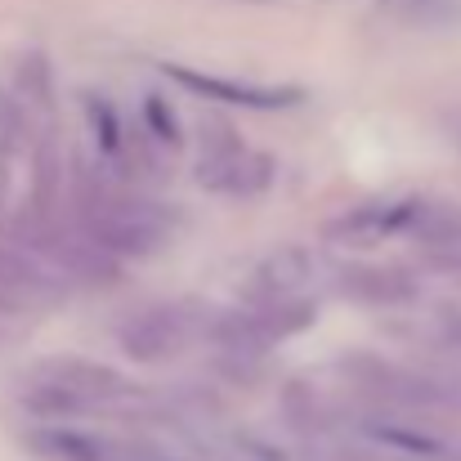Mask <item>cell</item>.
<instances>
[{
  "label": "cell",
  "mask_w": 461,
  "mask_h": 461,
  "mask_svg": "<svg viewBox=\"0 0 461 461\" xmlns=\"http://www.w3.org/2000/svg\"><path fill=\"white\" fill-rule=\"evenodd\" d=\"M14 247L27 251L54 283L68 278V283L108 287V283H117V274H122V260H117V256H108L104 247H95L77 224L63 229V224H54L50 215H36L32 224H23V229L14 233Z\"/></svg>",
  "instance_id": "obj_3"
},
{
  "label": "cell",
  "mask_w": 461,
  "mask_h": 461,
  "mask_svg": "<svg viewBox=\"0 0 461 461\" xmlns=\"http://www.w3.org/2000/svg\"><path fill=\"white\" fill-rule=\"evenodd\" d=\"M18 99L27 108H50V63L41 54L18 63Z\"/></svg>",
  "instance_id": "obj_14"
},
{
  "label": "cell",
  "mask_w": 461,
  "mask_h": 461,
  "mask_svg": "<svg viewBox=\"0 0 461 461\" xmlns=\"http://www.w3.org/2000/svg\"><path fill=\"white\" fill-rule=\"evenodd\" d=\"M131 394H135V385L108 363L45 358V363L32 367L23 403L36 417L59 421V417H81V412H95V408H108V403H126Z\"/></svg>",
  "instance_id": "obj_2"
},
{
  "label": "cell",
  "mask_w": 461,
  "mask_h": 461,
  "mask_svg": "<svg viewBox=\"0 0 461 461\" xmlns=\"http://www.w3.org/2000/svg\"><path fill=\"white\" fill-rule=\"evenodd\" d=\"M81 108H86V126H90V135H95L99 157H108V161H126V126H122L117 104H113L108 95L86 90V95H81Z\"/></svg>",
  "instance_id": "obj_13"
},
{
  "label": "cell",
  "mask_w": 461,
  "mask_h": 461,
  "mask_svg": "<svg viewBox=\"0 0 461 461\" xmlns=\"http://www.w3.org/2000/svg\"><path fill=\"white\" fill-rule=\"evenodd\" d=\"M309 283H313V251L309 247H278L269 251L247 283V301L256 309H274V305H292L305 301Z\"/></svg>",
  "instance_id": "obj_7"
},
{
  "label": "cell",
  "mask_w": 461,
  "mask_h": 461,
  "mask_svg": "<svg viewBox=\"0 0 461 461\" xmlns=\"http://www.w3.org/2000/svg\"><path fill=\"white\" fill-rule=\"evenodd\" d=\"M144 126H149V135H153L157 144H170V149L184 144V126H179L175 108H170L161 95H149V99H144Z\"/></svg>",
  "instance_id": "obj_15"
},
{
  "label": "cell",
  "mask_w": 461,
  "mask_h": 461,
  "mask_svg": "<svg viewBox=\"0 0 461 461\" xmlns=\"http://www.w3.org/2000/svg\"><path fill=\"white\" fill-rule=\"evenodd\" d=\"M417 206H421V197H376V202H363V206H349L345 215H336L322 229V238L336 247L367 251V247H381V242L408 233Z\"/></svg>",
  "instance_id": "obj_6"
},
{
  "label": "cell",
  "mask_w": 461,
  "mask_h": 461,
  "mask_svg": "<svg viewBox=\"0 0 461 461\" xmlns=\"http://www.w3.org/2000/svg\"><path fill=\"white\" fill-rule=\"evenodd\" d=\"M197 336H206V318L188 313V305H149L122 322L117 345L135 363H170Z\"/></svg>",
  "instance_id": "obj_5"
},
{
  "label": "cell",
  "mask_w": 461,
  "mask_h": 461,
  "mask_svg": "<svg viewBox=\"0 0 461 461\" xmlns=\"http://www.w3.org/2000/svg\"><path fill=\"white\" fill-rule=\"evenodd\" d=\"M340 292L363 305H408L417 296V283L403 269H345Z\"/></svg>",
  "instance_id": "obj_11"
},
{
  "label": "cell",
  "mask_w": 461,
  "mask_h": 461,
  "mask_svg": "<svg viewBox=\"0 0 461 461\" xmlns=\"http://www.w3.org/2000/svg\"><path fill=\"white\" fill-rule=\"evenodd\" d=\"M408 238H417L430 251H461V202L448 197H421Z\"/></svg>",
  "instance_id": "obj_12"
},
{
  "label": "cell",
  "mask_w": 461,
  "mask_h": 461,
  "mask_svg": "<svg viewBox=\"0 0 461 461\" xmlns=\"http://www.w3.org/2000/svg\"><path fill=\"white\" fill-rule=\"evenodd\" d=\"M349 426H354V430H358L367 444L385 448L390 457H412V461H439V457H448L444 439H439V435H430V430H421V426H412V421H394V417L358 412Z\"/></svg>",
  "instance_id": "obj_10"
},
{
  "label": "cell",
  "mask_w": 461,
  "mask_h": 461,
  "mask_svg": "<svg viewBox=\"0 0 461 461\" xmlns=\"http://www.w3.org/2000/svg\"><path fill=\"white\" fill-rule=\"evenodd\" d=\"M77 229L117 260H144L170 242L175 215L161 202L117 188L113 179L81 175L77 179Z\"/></svg>",
  "instance_id": "obj_1"
},
{
  "label": "cell",
  "mask_w": 461,
  "mask_h": 461,
  "mask_svg": "<svg viewBox=\"0 0 461 461\" xmlns=\"http://www.w3.org/2000/svg\"><path fill=\"white\" fill-rule=\"evenodd\" d=\"M27 448L45 461H144L140 444H122V439L72 430V426H41L27 435Z\"/></svg>",
  "instance_id": "obj_9"
},
{
  "label": "cell",
  "mask_w": 461,
  "mask_h": 461,
  "mask_svg": "<svg viewBox=\"0 0 461 461\" xmlns=\"http://www.w3.org/2000/svg\"><path fill=\"white\" fill-rule=\"evenodd\" d=\"M166 77L202 99H215V104H233V108H256V113H278V108H292L305 99L301 86H256V81H229V77H206V72H193V68H179V63H166Z\"/></svg>",
  "instance_id": "obj_8"
},
{
  "label": "cell",
  "mask_w": 461,
  "mask_h": 461,
  "mask_svg": "<svg viewBox=\"0 0 461 461\" xmlns=\"http://www.w3.org/2000/svg\"><path fill=\"white\" fill-rule=\"evenodd\" d=\"M215 135H206L202 157H197V184L220 193V197H265L278 179V161L251 144H242L229 126H211Z\"/></svg>",
  "instance_id": "obj_4"
}]
</instances>
